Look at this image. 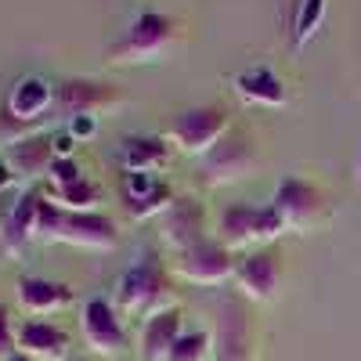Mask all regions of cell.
Masks as SVG:
<instances>
[{
  "label": "cell",
  "mask_w": 361,
  "mask_h": 361,
  "mask_svg": "<svg viewBox=\"0 0 361 361\" xmlns=\"http://www.w3.org/2000/svg\"><path fill=\"white\" fill-rule=\"evenodd\" d=\"M37 243H66L80 250L109 253L119 246V228L109 214H98V209H62L44 195L40 214H37Z\"/></svg>",
  "instance_id": "obj_1"
},
{
  "label": "cell",
  "mask_w": 361,
  "mask_h": 361,
  "mask_svg": "<svg viewBox=\"0 0 361 361\" xmlns=\"http://www.w3.org/2000/svg\"><path fill=\"white\" fill-rule=\"evenodd\" d=\"M112 304H116L119 314H130V318H141V322L173 307V286H170L166 267L156 257H145L141 264L123 271V275L116 279V300Z\"/></svg>",
  "instance_id": "obj_2"
},
{
  "label": "cell",
  "mask_w": 361,
  "mask_h": 361,
  "mask_svg": "<svg viewBox=\"0 0 361 361\" xmlns=\"http://www.w3.org/2000/svg\"><path fill=\"white\" fill-rule=\"evenodd\" d=\"M180 37V25L163 15V11H141L127 33L112 40L105 51V62L109 66H148V62H159V58L177 44Z\"/></svg>",
  "instance_id": "obj_3"
},
{
  "label": "cell",
  "mask_w": 361,
  "mask_h": 361,
  "mask_svg": "<svg viewBox=\"0 0 361 361\" xmlns=\"http://www.w3.org/2000/svg\"><path fill=\"white\" fill-rule=\"evenodd\" d=\"M231 130V116L224 105H192L180 109L170 127H166V141L185 156H206L224 134Z\"/></svg>",
  "instance_id": "obj_4"
},
{
  "label": "cell",
  "mask_w": 361,
  "mask_h": 361,
  "mask_svg": "<svg viewBox=\"0 0 361 361\" xmlns=\"http://www.w3.org/2000/svg\"><path fill=\"white\" fill-rule=\"evenodd\" d=\"M260 163V152L246 130H228L209 152L199 159V173L209 188L221 185H235V180H246Z\"/></svg>",
  "instance_id": "obj_5"
},
{
  "label": "cell",
  "mask_w": 361,
  "mask_h": 361,
  "mask_svg": "<svg viewBox=\"0 0 361 361\" xmlns=\"http://www.w3.org/2000/svg\"><path fill=\"white\" fill-rule=\"evenodd\" d=\"M286 228L282 214L275 206H250V202H235L221 209V243L228 250H243L250 243H271L279 238Z\"/></svg>",
  "instance_id": "obj_6"
},
{
  "label": "cell",
  "mask_w": 361,
  "mask_h": 361,
  "mask_svg": "<svg viewBox=\"0 0 361 361\" xmlns=\"http://www.w3.org/2000/svg\"><path fill=\"white\" fill-rule=\"evenodd\" d=\"M170 267H173L177 279H185L192 286H221V282L235 279V257H231V250L224 243H214V238H202V243L173 253Z\"/></svg>",
  "instance_id": "obj_7"
},
{
  "label": "cell",
  "mask_w": 361,
  "mask_h": 361,
  "mask_svg": "<svg viewBox=\"0 0 361 361\" xmlns=\"http://www.w3.org/2000/svg\"><path fill=\"white\" fill-rule=\"evenodd\" d=\"M119 105V90L105 80H87V76H73V80H62L58 83V102H54V112L58 119H98V112Z\"/></svg>",
  "instance_id": "obj_8"
},
{
  "label": "cell",
  "mask_w": 361,
  "mask_h": 361,
  "mask_svg": "<svg viewBox=\"0 0 361 361\" xmlns=\"http://www.w3.org/2000/svg\"><path fill=\"white\" fill-rule=\"evenodd\" d=\"M80 333H83V343L90 347V354H98V357H116L127 350V329L119 322V311H116V304H109L102 296L83 304Z\"/></svg>",
  "instance_id": "obj_9"
},
{
  "label": "cell",
  "mask_w": 361,
  "mask_h": 361,
  "mask_svg": "<svg viewBox=\"0 0 361 361\" xmlns=\"http://www.w3.org/2000/svg\"><path fill=\"white\" fill-rule=\"evenodd\" d=\"M282 282V253L275 246H260L235 260V286L253 304H267Z\"/></svg>",
  "instance_id": "obj_10"
},
{
  "label": "cell",
  "mask_w": 361,
  "mask_h": 361,
  "mask_svg": "<svg viewBox=\"0 0 361 361\" xmlns=\"http://www.w3.org/2000/svg\"><path fill=\"white\" fill-rule=\"evenodd\" d=\"M271 206L282 214V221H286V228H293V231H304V228H311L318 217H322V192L311 185V180H304V177H282L279 180V188H275V199H271Z\"/></svg>",
  "instance_id": "obj_11"
},
{
  "label": "cell",
  "mask_w": 361,
  "mask_h": 361,
  "mask_svg": "<svg viewBox=\"0 0 361 361\" xmlns=\"http://www.w3.org/2000/svg\"><path fill=\"white\" fill-rule=\"evenodd\" d=\"M58 102V83L44 76H22L11 83L8 102H4V119L15 123H37L40 116H47Z\"/></svg>",
  "instance_id": "obj_12"
},
{
  "label": "cell",
  "mask_w": 361,
  "mask_h": 361,
  "mask_svg": "<svg viewBox=\"0 0 361 361\" xmlns=\"http://www.w3.org/2000/svg\"><path fill=\"white\" fill-rule=\"evenodd\" d=\"M209 361H253V329L235 300H228L221 307Z\"/></svg>",
  "instance_id": "obj_13"
},
{
  "label": "cell",
  "mask_w": 361,
  "mask_h": 361,
  "mask_svg": "<svg viewBox=\"0 0 361 361\" xmlns=\"http://www.w3.org/2000/svg\"><path fill=\"white\" fill-rule=\"evenodd\" d=\"M44 192L29 188L18 195V202L8 209V217L0 221V250L8 257H18L29 243H37V214H40Z\"/></svg>",
  "instance_id": "obj_14"
},
{
  "label": "cell",
  "mask_w": 361,
  "mask_h": 361,
  "mask_svg": "<svg viewBox=\"0 0 361 361\" xmlns=\"http://www.w3.org/2000/svg\"><path fill=\"white\" fill-rule=\"evenodd\" d=\"M163 238L173 253L188 250L206 238V209L199 199H173V206L163 214Z\"/></svg>",
  "instance_id": "obj_15"
},
{
  "label": "cell",
  "mask_w": 361,
  "mask_h": 361,
  "mask_svg": "<svg viewBox=\"0 0 361 361\" xmlns=\"http://www.w3.org/2000/svg\"><path fill=\"white\" fill-rule=\"evenodd\" d=\"M170 141L156 134H127L116 148V163L123 173H156L170 163Z\"/></svg>",
  "instance_id": "obj_16"
},
{
  "label": "cell",
  "mask_w": 361,
  "mask_h": 361,
  "mask_svg": "<svg viewBox=\"0 0 361 361\" xmlns=\"http://www.w3.org/2000/svg\"><path fill=\"white\" fill-rule=\"evenodd\" d=\"M15 343L22 354L37 357V361H69V333L58 329L44 318H29L18 325Z\"/></svg>",
  "instance_id": "obj_17"
},
{
  "label": "cell",
  "mask_w": 361,
  "mask_h": 361,
  "mask_svg": "<svg viewBox=\"0 0 361 361\" xmlns=\"http://www.w3.org/2000/svg\"><path fill=\"white\" fill-rule=\"evenodd\" d=\"M15 300H18V307L25 314H51L58 307H66L69 300H73V289L62 286V282H51V279H37V275H25L15 282Z\"/></svg>",
  "instance_id": "obj_18"
},
{
  "label": "cell",
  "mask_w": 361,
  "mask_h": 361,
  "mask_svg": "<svg viewBox=\"0 0 361 361\" xmlns=\"http://www.w3.org/2000/svg\"><path fill=\"white\" fill-rule=\"evenodd\" d=\"M180 314L177 307H166L159 314H152L148 322H141V336H137V354L141 361H163L166 350L177 343V336L185 333V325H180Z\"/></svg>",
  "instance_id": "obj_19"
},
{
  "label": "cell",
  "mask_w": 361,
  "mask_h": 361,
  "mask_svg": "<svg viewBox=\"0 0 361 361\" xmlns=\"http://www.w3.org/2000/svg\"><path fill=\"white\" fill-rule=\"evenodd\" d=\"M235 94L243 98L246 105H260V109H282L286 105V83L271 73V69H264V66H257V69H246V73H238L235 80Z\"/></svg>",
  "instance_id": "obj_20"
},
{
  "label": "cell",
  "mask_w": 361,
  "mask_h": 361,
  "mask_svg": "<svg viewBox=\"0 0 361 361\" xmlns=\"http://www.w3.org/2000/svg\"><path fill=\"white\" fill-rule=\"evenodd\" d=\"M8 163L18 180H33V177L47 173L54 163V134H33V137L15 141L8 152Z\"/></svg>",
  "instance_id": "obj_21"
},
{
  "label": "cell",
  "mask_w": 361,
  "mask_h": 361,
  "mask_svg": "<svg viewBox=\"0 0 361 361\" xmlns=\"http://www.w3.org/2000/svg\"><path fill=\"white\" fill-rule=\"evenodd\" d=\"M47 199L62 209H94V202L102 199V188L94 180H76V185H66V188H51L47 185Z\"/></svg>",
  "instance_id": "obj_22"
},
{
  "label": "cell",
  "mask_w": 361,
  "mask_h": 361,
  "mask_svg": "<svg viewBox=\"0 0 361 361\" xmlns=\"http://www.w3.org/2000/svg\"><path fill=\"white\" fill-rule=\"evenodd\" d=\"M209 350H214V336L202 333V329H188V333L177 336V343L166 350L163 361H206Z\"/></svg>",
  "instance_id": "obj_23"
},
{
  "label": "cell",
  "mask_w": 361,
  "mask_h": 361,
  "mask_svg": "<svg viewBox=\"0 0 361 361\" xmlns=\"http://www.w3.org/2000/svg\"><path fill=\"white\" fill-rule=\"evenodd\" d=\"M325 4L329 0H300L296 8V18H293V47H304L325 18Z\"/></svg>",
  "instance_id": "obj_24"
},
{
  "label": "cell",
  "mask_w": 361,
  "mask_h": 361,
  "mask_svg": "<svg viewBox=\"0 0 361 361\" xmlns=\"http://www.w3.org/2000/svg\"><path fill=\"white\" fill-rule=\"evenodd\" d=\"M76 180H83V173H80V163L73 156L51 163V170H47V185L51 188H66V185H76Z\"/></svg>",
  "instance_id": "obj_25"
},
{
  "label": "cell",
  "mask_w": 361,
  "mask_h": 361,
  "mask_svg": "<svg viewBox=\"0 0 361 361\" xmlns=\"http://www.w3.org/2000/svg\"><path fill=\"white\" fill-rule=\"evenodd\" d=\"M11 347H15L11 314H8V307H4V304H0V357H11Z\"/></svg>",
  "instance_id": "obj_26"
},
{
  "label": "cell",
  "mask_w": 361,
  "mask_h": 361,
  "mask_svg": "<svg viewBox=\"0 0 361 361\" xmlns=\"http://www.w3.org/2000/svg\"><path fill=\"white\" fill-rule=\"evenodd\" d=\"M76 141H83V137H90V134H94V119H90V116H83V119H73V123L66 127Z\"/></svg>",
  "instance_id": "obj_27"
},
{
  "label": "cell",
  "mask_w": 361,
  "mask_h": 361,
  "mask_svg": "<svg viewBox=\"0 0 361 361\" xmlns=\"http://www.w3.org/2000/svg\"><path fill=\"white\" fill-rule=\"evenodd\" d=\"M15 180H18V177H15L11 163H8V159H0V192H8V188L15 185Z\"/></svg>",
  "instance_id": "obj_28"
},
{
  "label": "cell",
  "mask_w": 361,
  "mask_h": 361,
  "mask_svg": "<svg viewBox=\"0 0 361 361\" xmlns=\"http://www.w3.org/2000/svg\"><path fill=\"white\" fill-rule=\"evenodd\" d=\"M4 361H37V357H29V354H22V350H15L11 357H4Z\"/></svg>",
  "instance_id": "obj_29"
},
{
  "label": "cell",
  "mask_w": 361,
  "mask_h": 361,
  "mask_svg": "<svg viewBox=\"0 0 361 361\" xmlns=\"http://www.w3.org/2000/svg\"><path fill=\"white\" fill-rule=\"evenodd\" d=\"M357 188H361V152H357Z\"/></svg>",
  "instance_id": "obj_30"
}]
</instances>
